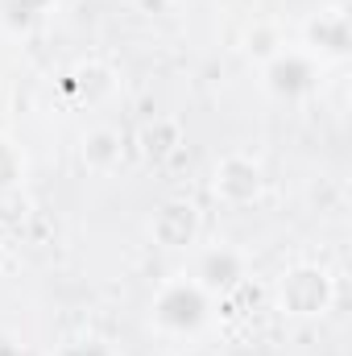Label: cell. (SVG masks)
<instances>
[{"label": "cell", "instance_id": "obj_1", "mask_svg": "<svg viewBox=\"0 0 352 356\" xmlns=\"http://www.w3.org/2000/svg\"><path fill=\"white\" fill-rule=\"evenodd\" d=\"M336 302V282L323 266H294L278 282V311L290 319H319Z\"/></svg>", "mask_w": 352, "mask_h": 356}, {"label": "cell", "instance_id": "obj_2", "mask_svg": "<svg viewBox=\"0 0 352 356\" xmlns=\"http://www.w3.org/2000/svg\"><path fill=\"white\" fill-rule=\"evenodd\" d=\"M154 323L162 332H175V336H191L207 323L211 315V294L195 282V277H178L166 282L158 294H154V307H150Z\"/></svg>", "mask_w": 352, "mask_h": 356}, {"label": "cell", "instance_id": "obj_3", "mask_svg": "<svg viewBox=\"0 0 352 356\" xmlns=\"http://www.w3.org/2000/svg\"><path fill=\"white\" fill-rule=\"evenodd\" d=\"M262 83L273 99H303L319 83V63L307 50H278L262 63Z\"/></svg>", "mask_w": 352, "mask_h": 356}, {"label": "cell", "instance_id": "obj_4", "mask_svg": "<svg viewBox=\"0 0 352 356\" xmlns=\"http://www.w3.org/2000/svg\"><path fill=\"white\" fill-rule=\"evenodd\" d=\"M211 191H216V199H220L224 207H249V203L262 199L265 175L253 158H245V154H224V158L216 162V170H211Z\"/></svg>", "mask_w": 352, "mask_h": 356}, {"label": "cell", "instance_id": "obj_5", "mask_svg": "<svg viewBox=\"0 0 352 356\" xmlns=\"http://www.w3.org/2000/svg\"><path fill=\"white\" fill-rule=\"evenodd\" d=\"M203 232V216L191 199H166L158 203V211L150 216V241L158 249H191Z\"/></svg>", "mask_w": 352, "mask_h": 356}, {"label": "cell", "instance_id": "obj_6", "mask_svg": "<svg viewBox=\"0 0 352 356\" xmlns=\"http://www.w3.org/2000/svg\"><path fill=\"white\" fill-rule=\"evenodd\" d=\"M195 282L211 294V298H224L228 290H237L245 282V253L232 249V245H211L199 253L195 261Z\"/></svg>", "mask_w": 352, "mask_h": 356}, {"label": "cell", "instance_id": "obj_7", "mask_svg": "<svg viewBox=\"0 0 352 356\" xmlns=\"http://www.w3.org/2000/svg\"><path fill=\"white\" fill-rule=\"evenodd\" d=\"M303 42H307L311 54H319V58H349V50H352L349 13H344V8L315 13V17L303 25Z\"/></svg>", "mask_w": 352, "mask_h": 356}, {"label": "cell", "instance_id": "obj_8", "mask_svg": "<svg viewBox=\"0 0 352 356\" xmlns=\"http://www.w3.org/2000/svg\"><path fill=\"white\" fill-rule=\"evenodd\" d=\"M120 88V79H116V71L108 67V63H75L71 71H67V79H63V91L75 99V104H88V108H99V104H108L112 95Z\"/></svg>", "mask_w": 352, "mask_h": 356}, {"label": "cell", "instance_id": "obj_9", "mask_svg": "<svg viewBox=\"0 0 352 356\" xmlns=\"http://www.w3.org/2000/svg\"><path fill=\"white\" fill-rule=\"evenodd\" d=\"M79 158L91 175H112L125 162V133L112 124H95L79 137Z\"/></svg>", "mask_w": 352, "mask_h": 356}, {"label": "cell", "instance_id": "obj_10", "mask_svg": "<svg viewBox=\"0 0 352 356\" xmlns=\"http://www.w3.org/2000/svg\"><path fill=\"white\" fill-rule=\"evenodd\" d=\"M137 149H141V158H145L150 166L170 162L178 149H182V124H178L175 116H154V120H145L141 133H137Z\"/></svg>", "mask_w": 352, "mask_h": 356}, {"label": "cell", "instance_id": "obj_11", "mask_svg": "<svg viewBox=\"0 0 352 356\" xmlns=\"http://www.w3.org/2000/svg\"><path fill=\"white\" fill-rule=\"evenodd\" d=\"M38 17H42V8L33 4V0H0V25L8 29V33H29L33 25H38Z\"/></svg>", "mask_w": 352, "mask_h": 356}, {"label": "cell", "instance_id": "obj_12", "mask_svg": "<svg viewBox=\"0 0 352 356\" xmlns=\"http://www.w3.org/2000/svg\"><path fill=\"white\" fill-rule=\"evenodd\" d=\"M21 178H25V158H21V149H17L8 137H0V195H8L13 186H21Z\"/></svg>", "mask_w": 352, "mask_h": 356}, {"label": "cell", "instance_id": "obj_13", "mask_svg": "<svg viewBox=\"0 0 352 356\" xmlns=\"http://www.w3.org/2000/svg\"><path fill=\"white\" fill-rule=\"evenodd\" d=\"M245 50H249V58H257V63H269L278 50H282V38H278V29L273 25H253L249 29V38H245Z\"/></svg>", "mask_w": 352, "mask_h": 356}, {"label": "cell", "instance_id": "obj_14", "mask_svg": "<svg viewBox=\"0 0 352 356\" xmlns=\"http://www.w3.org/2000/svg\"><path fill=\"white\" fill-rule=\"evenodd\" d=\"M58 356H116V353H112V344H108L104 336H79V340L63 344Z\"/></svg>", "mask_w": 352, "mask_h": 356}, {"label": "cell", "instance_id": "obj_15", "mask_svg": "<svg viewBox=\"0 0 352 356\" xmlns=\"http://www.w3.org/2000/svg\"><path fill=\"white\" fill-rule=\"evenodd\" d=\"M0 356H17V348H13V344H8L4 336H0Z\"/></svg>", "mask_w": 352, "mask_h": 356}, {"label": "cell", "instance_id": "obj_16", "mask_svg": "<svg viewBox=\"0 0 352 356\" xmlns=\"http://www.w3.org/2000/svg\"><path fill=\"white\" fill-rule=\"evenodd\" d=\"M4 266H8V253H4V245H0V273H4Z\"/></svg>", "mask_w": 352, "mask_h": 356}, {"label": "cell", "instance_id": "obj_17", "mask_svg": "<svg viewBox=\"0 0 352 356\" xmlns=\"http://www.w3.org/2000/svg\"><path fill=\"white\" fill-rule=\"evenodd\" d=\"M33 4H38V8H50V4H58V0H33Z\"/></svg>", "mask_w": 352, "mask_h": 356}]
</instances>
